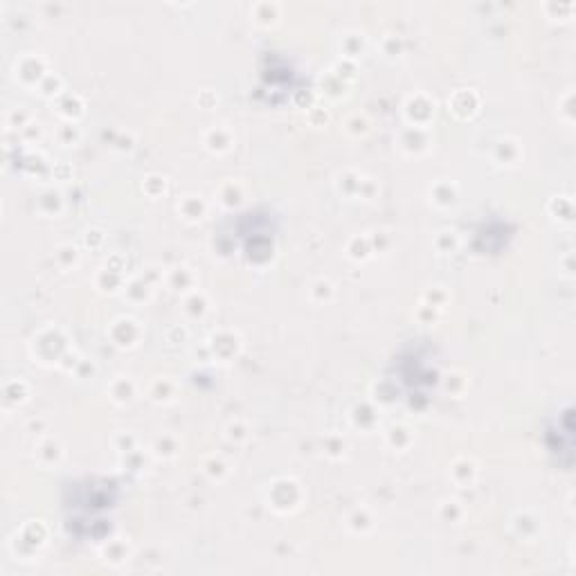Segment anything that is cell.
<instances>
[{"instance_id":"1","label":"cell","mask_w":576,"mask_h":576,"mask_svg":"<svg viewBox=\"0 0 576 576\" xmlns=\"http://www.w3.org/2000/svg\"><path fill=\"white\" fill-rule=\"evenodd\" d=\"M572 430H574L572 428V410L565 408L561 415L548 426V433H545V437L558 439V446L554 448L552 455H558V462L565 468L572 466V446H574V443H572Z\"/></svg>"}]
</instances>
